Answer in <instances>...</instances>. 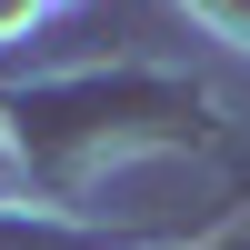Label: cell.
Masks as SVG:
<instances>
[{
	"label": "cell",
	"mask_w": 250,
	"mask_h": 250,
	"mask_svg": "<svg viewBox=\"0 0 250 250\" xmlns=\"http://www.w3.org/2000/svg\"><path fill=\"white\" fill-rule=\"evenodd\" d=\"M40 10H50V0H0V40H20V30H30Z\"/></svg>",
	"instance_id": "6da1fadb"
}]
</instances>
